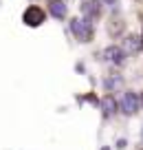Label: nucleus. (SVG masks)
I'll use <instances>...</instances> for the list:
<instances>
[{"instance_id":"obj_1","label":"nucleus","mask_w":143,"mask_h":150,"mask_svg":"<svg viewBox=\"0 0 143 150\" xmlns=\"http://www.w3.org/2000/svg\"><path fill=\"white\" fill-rule=\"evenodd\" d=\"M70 27V33L77 38L79 42H90L92 40V22L86 18H73L68 22Z\"/></svg>"},{"instance_id":"obj_2","label":"nucleus","mask_w":143,"mask_h":150,"mask_svg":"<svg viewBox=\"0 0 143 150\" xmlns=\"http://www.w3.org/2000/svg\"><path fill=\"white\" fill-rule=\"evenodd\" d=\"M119 110L123 112V115H137L139 112V108H141V104H139V95L137 93H132V91H125L123 95L119 97Z\"/></svg>"},{"instance_id":"obj_3","label":"nucleus","mask_w":143,"mask_h":150,"mask_svg":"<svg viewBox=\"0 0 143 150\" xmlns=\"http://www.w3.org/2000/svg\"><path fill=\"white\" fill-rule=\"evenodd\" d=\"M44 20H46V13H44L37 5L27 7V9H24V13H22V22L27 24V27H42V24H44Z\"/></svg>"},{"instance_id":"obj_4","label":"nucleus","mask_w":143,"mask_h":150,"mask_svg":"<svg viewBox=\"0 0 143 150\" xmlns=\"http://www.w3.org/2000/svg\"><path fill=\"white\" fill-rule=\"evenodd\" d=\"M79 9H82L84 18L92 22L95 18H99V16H101V0H82Z\"/></svg>"},{"instance_id":"obj_5","label":"nucleus","mask_w":143,"mask_h":150,"mask_svg":"<svg viewBox=\"0 0 143 150\" xmlns=\"http://www.w3.org/2000/svg\"><path fill=\"white\" fill-rule=\"evenodd\" d=\"M46 7H49V13L55 20H64L68 13V7H66L64 0H46Z\"/></svg>"},{"instance_id":"obj_6","label":"nucleus","mask_w":143,"mask_h":150,"mask_svg":"<svg viewBox=\"0 0 143 150\" xmlns=\"http://www.w3.org/2000/svg\"><path fill=\"white\" fill-rule=\"evenodd\" d=\"M104 60H108L110 64H115V66H121L125 62V53H123L121 47H108L106 51H104Z\"/></svg>"},{"instance_id":"obj_7","label":"nucleus","mask_w":143,"mask_h":150,"mask_svg":"<svg viewBox=\"0 0 143 150\" xmlns=\"http://www.w3.org/2000/svg\"><path fill=\"white\" fill-rule=\"evenodd\" d=\"M99 104H101V110H104V115H106V117L115 115V112H117V108H119V106H117V99L112 97V95H104Z\"/></svg>"},{"instance_id":"obj_8","label":"nucleus","mask_w":143,"mask_h":150,"mask_svg":"<svg viewBox=\"0 0 143 150\" xmlns=\"http://www.w3.org/2000/svg\"><path fill=\"white\" fill-rule=\"evenodd\" d=\"M121 49H123L125 55H128V53H137L139 49H141V40H139L137 35H128L123 40V47H121Z\"/></svg>"},{"instance_id":"obj_9","label":"nucleus","mask_w":143,"mask_h":150,"mask_svg":"<svg viewBox=\"0 0 143 150\" xmlns=\"http://www.w3.org/2000/svg\"><path fill=\"white\" fill-rule=\"evenodd\" d=\"M104 84H106L108 91H112V88H117V86H121V77H108Z\"/></svg>"},{"instance_id":"obj_10","label":"nucleus","mask_w":143,"mask_h":150,"mask_svg":"<svg viewBox=\"0 0 143 150\" xmlns=\"http://www.w3.org/2000/svg\"><path fill=\"white\" fill-rule=\"evenodd\" d=\"M139 104H141V106H143V93L139 95Z\"/></svg>"},{"instance_id":"obj_11","label":"nucleus","mask_w":143,"mask_h":150,"mask_svg":"<svg viewBox=\"0 0 143 150\" xmlns=\"http://www.w3.org/2000/svg\"><path fill=\"white\" fill-rule=\"evenodd\" d=\"M106 2H110V5H117V0H106Z\"/></svg>"},{"instance_id":"obj_12","label":"nucleus","mask_w":143,"mask_h":150,"mask_svg":"<svg viewBox=\"0 0 143 150\" xmlns=\"http://www.w3.org/2000/svg\"><path fill=\"white\" fill-rule=\"evenodd\" d=\"M141 44H143V40H141Z\"/></svg>"}]
</instances>
